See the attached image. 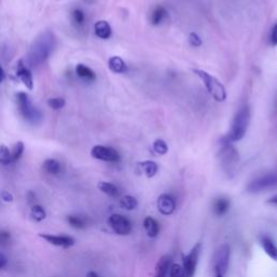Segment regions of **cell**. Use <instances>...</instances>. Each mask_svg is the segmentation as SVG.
I'll use <instances>...</instances> for the list:
<instances>
[{
  "label": "cell",
  "instance_id": "1",
  "mask_svg": "<svg viewBox=\"0 0 277 277\" xmlns=\"http://www.w3.org/2000/svg\"><path fill=\"white\" fill-rule=\"evenodd\" d=\"M56 44V39L53 34L44 32L38 36L33 42L28 53V62L32 66H38L44 63L50 57L53 47Z\"/></svg>",
  "mask_w": 277,
  "mask_h": 277
},
{
  "label": "cell",
  "instance_id": "2",
  "mask_svg": "<svg viewBox=\"0 0 277 277\" xmlns=\"http://www.w3.org/2000/svg\"><path fill=\"white\" fill-rule=\"evenodd\" d=\"M250 109L248 105H244L241 107L235 115V117L232 122V127H230L229 132L226 136L223 138V141H226L228 143H234L242 140L245 136L246 132L248 130V126L250 122Z\"/></svg>",
  "mask_w": 277,
  "mask_h": 277
},
{
  "label": "cell",
  "instance_id": "3",
  "mask_svg": "<svg viewBox=\"0 0 277 277\" xmlns=\"http://www.w3.org/2000/svg\"><path fill=\"white\" fill-rule=\"evenodd\" d=\"M15 100H17L19 113L23 117V119L33 125L40 124L43 119V115L41 111L39 109H37V107L32 103L26 92H18V94L15 95Z\"/></svg>",
  "mask_w": 277,
  "mask_h": 277
},
{
  "label": "cell",
  "instance_id": "4",
  "mask_svg": "<svg viewBox=\"0 0 277 277\" xmlns=\"http://www.w3.org/2000/svg\"><path fill=\"white\" fill-rule=\"evenodd\" d=\"M193 73L202 79L203 83L205 84V87L208 91V94H209L215 100V101L217 102L225 101L227 98L226 89L224 87V84H223L218 78H215L214 76L204 71V69L194 68Z\"/></svg>",
  "mask_w": 277,
  "mask_h": 277
},
{
  "label": "cell",
  "instance_id": "5",
  "mask_svg": "<svg viewBox=\"0 0 277 277\" xmlns=\"http://www.w3.org/2000/svg\"><path fill=\"white\" fill-rule=\"evenodd\" d=\"M229 256L230 249L228 245H222L221 247L218 248L213 259V273H218L225 276L228 268Z\"/></svg>",
  "mask_w": 277,
  "mask_h": 277
},
{
  "label": "cell",
  "instance_id": "6",
  "mask_svg": "<svg viewBox=\"0 0 277 277\" xmlns=\"http://www.w3.org/2000/svg\"><path fill=\"white\" fill-rule=\"evenodd\" d=\"M277 187V173L265 174L263 176L253 180L247 187L248 193H260L266 190H270Z\"/></svg>",
  "mask_w": 277,
  "mask_h": 277
},
{
  "label": "cell",
  "instance_id": "7",
  "mask_svg": "<svg viewBox=\"0 0 277 277\" xmlns=\"http://www.w3.org/2000/svg\"><path fill=\"white\" fill-rule=\"evenodd\" d=\"M201 250H202V244L198 243L196 244L192 250L190 251L189 255L187 257H184L183 260V271L186 277H193L196 271L197 263H198V259L199 255H201Z\"/></svg>",
  "mask_w": 277,
  "mask_h": 277
},
{
  "label": "cell",
  "instance_id": "8",
  "mask_svg": "<svg viewBox=\"0 0 277 277\" xmlns=\"http://www.w3.org/2000/svg\"><path fill=\"white\" fill-rule=\"evenodd\" d=\"M91 156L98 159L106 161V163H117L120 159L119 153L110 146H103V145H96L91 150Z\"/></svg>",
  "mask_w": 277,
  "mask_h": 277
},
{
  "label": "cell",
  "instance_id": "9",
  "mask_svg": "<svg viewBox=\"0 0 277 277\" xmlns=\"http://www.w3.org/2000/svg\"><path fill=\"white\" fill-rule=\"evenodd\" d=\"M109 224L116 234L125 236L130 234L132 229L131 222H130L125 215L114 213L109 218Z\"/></svg>",
  "mask_w": 277,
  "mask_h": 277
},
{
  "label": "cell",
  "instance_id": "10",
  "mask_svg": "<svg viewBox=\"0 0 277 277\" xmlns=\"http://www.w3.org/2000/svg\"><path fill=\"white\" fill-rule=\"evenodd\" d=\"M221 159L222 164L226 168V170H230L238 161V154L236 150L233 148L232 143L226 141L222 142V150H221Z\"/></svg>",
  "mask_w": 277,
  "mask_h": 277
},
{
  "label": "cell",
  "instance_id": "11",
  "mask_svg": "<svg viewBox=\"0 0 277 277\" xmlns=\"http://www.w3.org/2000/svg\"><path fill=\"white\" fill-rule=\"evenodd\" d=\"M15 75H17L18 78L28 90L34 89V79H33L32 72L29 71V68L25 65L24 61L23 60L18 61L17 68H15Z\"/></svg>",
  "mask_w": 277,
  "mask_h": 277
},
{
  "label": "cell",
  "instance_id": "12",
  "mask_svg": "<svg viewBox=\"0 0 277 277\" xmlns=\"http://www.w3.org/2000/svg\"><path fill=\"white\" fill-rule=\"evenodd\" d=\"M39 237L44 240L47 243L58 246V247H63V248H69L74 246L75 240L72 236L68 235H53V234H39Z\"/></svg>",
  "mask_w": 277,
  "mask_h": 277
},
{
  "label": "cell",
  "instance_id": "13",
  "mask_svg": "<svg viewBox=\"0 0 277 277\" xmlns=\"http://www.w3.org/2000/svg\"><path fill=\"white\" fill-rule=\"evenodd\" d=\"M157 208L161 214L170 215L175 210V201L171 195L163 194L157 199Z\"/></svg>",
  "mask_w": 277,
  "mask_h": 277
},
{
  "label": "cell",
  "instance_id": "14",
  "mask_svg": "<svg viewBox=\"0 0 277 277\" xmlns=\"http://www.w3.org/2000/svg\"><path fill=\"white\" fill-rule=\"evenodd\" d=\"M95 34L100 39H110L112 37V27L110 23L105 20H100L95 24Z\"/></svg>",
  "mask_w": 277,
  "mask_h": 277
},
{
  "label": "cell",
  "instance_id": "15",
  "mask_svg": "<svg viewBox=\"0 0 277 277\" xmlns=\"http://www.w3.org/2000/svg\"><path fill=\"white\" fill-rule=\"evenodd\" d=\"M171 258L169 256L161 257L155 267V277H167L169 273V268H170Z\"/></svg>",
  "mask_w": 277,
  "mask_h": 277
},
{
  "label": "cell",
  "instance_id": "16",
  "mask_svg": "<svg viewBox=\"0 0 277 277\" xmlns=\"http://www.w3.org/2000/svg\"><path fill=\"white\" fill-rule=\"evenodd\" d=\"M109 68L115 74H125L127 72V64L120 57H112L109 60Z\"/></svg>",
  "mask_w": 277,
  "mask_h": 277
},
{
  "label": "cell",
  "instance_id": "17",
  "mask_svg": "<svg viewBox=\"0 0 277 277\" xmlns=\"http://www.w3.org/2000/svg\"><path fill=\"white\" fill-rule=\"evenodd\" d=\"M75 72L77 74V76L80 77L81 79L86 80V81H95L97 79V74L92 71V69L84 65V64H77L76 68H75Z\"/></svg>",
  "mask_w": 277,
  "mask_h": 277
},
{
  "label": "cell",
  "instance_id": "18",
  "mask_svg": "<svg viewBox=\"0 0 277 277\" xmlns=\"http://www.w3.org/2000/svg\"><path fill=\"white\" fill-rule=\"evenodd\" d=\"M261 246H262L263 250L268 257L274 261H277V247L272 241V238L268 236H263L261 238Z\"/></svg>",
  "mask_w": 277,
  "mask_h": 277
},
{
  "label": "cell",
  "instance_id": "19",
  "mask_svg": "<svg viewBox=\"0 0 277 277\" xmlns=\"http://www.w3.org/2000/svg\"><path fill=\"white\" fill-rule=\"evenodd\" d=\"M42 168L45 172L51 175H58L62 171V165L55 158L45 159L42 164Z\"/></svg>",
  "mask_w": 277,
  "mask_h": 277
},
{
  "label": "cell",
  "instance_id": "20",
  "mask_svg": "<svg viewBox=\"0 0 277 277\" xmlns=\"http://www.w3.org/2000/svg\"><path fill=\"white\" fill-rule=\"evenodd\" d=\"M229 206H230V203L227 198L220 197V198L215 199V201L213 202L212 209H213L214 214H217V215H219V217H221V215H224L228 211Z\"/></svg>",
  "mask_w": 277,
  "mask_h": 277
},
{
  "label": "cell",
  "instance_id": "21",
  "mask_svg": "<svg viewBox=\"0 0 277 277\" xmlns=\"http://www.w3.org/2000/svg\"><path fill=\"white\" fill-rule=\"evenodd\" d=\"M143 225L146 230V234L149 235V237H151V238L157 237V235L159 233V224L155 219H153L152 217H146L144 219Z\"/></svg>",
  "mask_w": 277,
  "mask_h": 277
},
{
  "label": "cell",
  "instance_id": "22",
  "mask_svg": "<svg viewBox=\"0 0 277 277\" xmlns=\"http://www.w3.org/2000/svg\"><path fill=\"white\" fill-rule=\"evenodd\" d=\"M98 189L110 197H118L120 194L119 189L115 184L106 181H101L98 183Z\"/></svg>",
  "mask_w": 277,
  "mask_h": 277
},
{
  "label": "cell",
  "instance_id": "23",
  "mask_svg": "<svg viewBox=\"0 0 277 277\" xmlns=\"http://www.w3.org/2000/svg\"><path fill=\"white\" fill-rule=\"evenodd\" d=\"M167 17V10L163 6H157L154 8L151 13V23L153 25H159Z\"/></svg>",
  "mask_w": 277,
  "mask_h": 277
},
{
  "label": "cell",
  "instance_id": "24",
  "mask_svg": "<svg viewBox=\"0 0 277 277\" xmlns=\"http://www.w3.org/2000/svg\"><path fill=\"white\" fill-rule=\"evenodd\" d=\"M140 167L148 178H153V176H155V174L158 171V165L155 163V161H152V160H146V161H143V163H140Z\"/></svg>",
  "mask_w": 277,
  "mask_h": 277
},
{
  "label": "cell",
  "instance_id": "25",
  "mask_svg": "<svg viewBox=\"0 0 277 277\" xmlns=\"http://www.w3.org/2000/svg\"><path fill=\"white\" fill-rule=\"evenodd\" d=\"M67 222L68 224L71 225L74 228H84L87 226V219L80 217V215H68L67 217Z\"/></svg>",
  "mask_w": 277,
  "mask_h": 277
},
{
  "label": "cell",
  "instance_id": "26",
  "mask_svg": "<svg viewBox=\"0 0 277 277\" xmlns=\"http://www.w3.org/2000/svg\"><path fill=\"white\" fill-rule=\"evenodd\" d=\"M120 206L126 210H133L137 207V201L135 197L131 195H126L124 197H121Z\"/></svg>",
  "mask_w": 277,
  "mask_h": 277
},
{
  "label": "cell",
  "instance_id": "27",
  "mask_svg": "<svg viewBox=\"0 0 277 277\" xmlns=\"http://www.w3.org/2000/svg\"><path fill=\"white\" fill-rule=\"evenodd\" d=\"M0 164L4 166L12 164L11 151L6 145H0Z\"/></svg>",
  "mask_w": 277,
  "mask_h": 277
},
{
  "label": "cell",
  "instance_id": "28",
  "mask_svg": "<svg viewBox=\"0 0 277 277\" xmlns=\"http://www.w3.org/2000/svg\"><path fill=\"white\" fill-rule=\"evenodd\" d=\"M45 210L43 209V207L40 205H34L32 207V210H30V217L33 218L36 222H40L45 219Z\"/></svg>",
  "mask_w": 277,
  "mask_h": 277
},
{
  "label": "cell",
  "instance_id": "29",
  "mask_svg": "<svg viewBox=\"0 0 277 277\" xmlns=\"http://www.w3.org/2000/svg\"><path fill=\"white\" fill-rule=\"evenodd\" d=\"M25 151V145L22 141H19L14 144L13 149L11 151V156H12V163H17L18 160L22 157L23 153Z\"/></svg>",
  "mask_w": 277,
  "mask_h": 277
},
{
  "label": "cell",
  "instance_id": "30",
  "mask_svg": "<svg viewBox=\"0 0 277 277\" xmlns=\"http://www.w3.org/2000/svg\"><path fill=\"white\" fill-rule=\"evenodd\" d=\"M153 151L155 152L157 155H165V154L168 153V145L164 140L157 138V140L154 141L153 143Z\"/></svg>",
  "mask_w": 277,
  "mask_h": 277
},
{
  "label": "cell",
  "instance_id": "31",
  "mask_svg": "<svg viewBox=\"0 0 277 277\" xmlns=\"http://www.w3.org/2000/svg\"><path fill=\"white\" fill-rule=\"evenodd\" d=\"M47 104L50 109L58 111V110L63 109V107L66 105V101L63 98H51L47 101Z\"/></svg>",
  "mask_w": 277,
  "mask_h": 277
},
{
  "label": "cell",
  "instance_id": "32",
  "mask_svg": "<svg viewBox=\"0 0 277 277\" xmlns=\"http://www.w3.org/2000/svg\"><path fill=\"white\" fill-rule=\"evenodd\" d=\"M72 20L77 26L83 25L84 20H86V15L81 9H74L72 11Z\"/></svg>",
  "mask_w": 277,
  "mask_h": 277
},
{
  "label": "cell",
  "instance_id": "33",
  "mask_svg": "<svg viewBox=\"0 0 277 277\" xmlns=\"http://www.w3.org/2000/svg\"><path fill=\"white\" fill-rule=\"evenodd\" d=\"M189 43L192 45V47H194V48H198V47H202V44H203V40H202V38L199 37L198 34L196 33H191L189 35Z\"/></svg>",
  "mask_w": 277,
  "mask_h": 277
},
{
  "label": "cell",
  "instance_id": "34",
  "mask_svg": "<svg viewBox=\"0 0 277 277\" xmlns=\"http://www.w3.org/2000/svg\"><path fill=\"white\" fill-rule=\"evenodd\" d=\"M169 277H186L184 275L183 267L180 264H172L170 266V272H169Z\"/></svg>",
  "mask_w": 277,
  "mask_h": 277
},
{
  "label": "cell",
  "instance_id": "35",
  "mask_svg": "<svg viewBox=\"0 0 277 277\" xmlns=\"http://www.w3.org/2000/svg\"><path fill=\"white\" fill-rule=\"evenodd\" d=\"M0 198L3 199L6 203H12L13 202V195L10 193L9 191H2L0 192Z\"/></svg>",
  "mask_w": 277,
  "mask_h": 277
},
{
  "label": "cell",
  "instance_id": "36",
  "mask_svg": "<svg viewBox=\"0 0 277 277\" xmlns=\"http://www.w3.org/2000/svg\"><path fill=\"white\" fill-rule=\"evenodd\" d=\"M11 235L9 232H6V230H0V244L5 245L10 241Z\"/></svg>",
  "mask_w": 277,
  "mask_h": 277
},
{
  "label": "cell",
  "instance_id": "37",
  "mask_svg": "<svg viewBox=\"0 0 277 277\" xmlns=\"http://www.w3.org/2000/svg\"><path fill=\"white\" fill-rule=\"evenodd\" d=\"M270 41H271L272 45H277V22L272 28L271 36H270Z\"/></svg>",
  "mask_w": 277,
  "mask_h": 277
},
{
  "label": "cell",
  "instance_id": "38",
  "mask_svg": "<svg viewBox=\"0 0 277 277\" xmlns=\"http://www.w3.org/2000/svg\"><path fill=\"white\" fill-rule=\"evenodd\" d=\"M26 197H27V202H28V204H34V203H35V201H36V195H35V193H34L33 191H28Z\"/></svg>",
  "mask_w": 277,
  "mask_h": 277
},
{
  "label": "cell",
  "instance_id": "39",
  "mask_svg": "<svg viewBox=\"0 0 277 277\" xmlns=\"http://www.w3.org/2000/svg\"><path fill=\"white\" fill-rule=\"evenodd\" d=\"M8 264V259L3 253H0V270L4 268Z\"/></svg>",
  "mask_w": 277,
  "mask_h": 277
},
{
  "label": "cell",
  "instance_id": "40",
  "mask_svg": "<svg viewBox=\"0 0 277 277\" xmlns=\"http://www.w3.org/2000/svg\"><path fill=\"white\" fill-rule=\"evenodd\" d=\"M5 78H6V74H5V71H4L2 64H0V83L5 80Z\"/></svg>",
  "mask_w": 277,
  "mask_h": 277
},
{
  "label": "cell",
  "instance_id": "41",
  "mask_svg": "<svg viewBox=\"0 0 277 277\" xmlns=\"http://www.w3.org/2000/svg\"><path fill=\"white\" fill-rule=\"evenodd\" d=\"M267 203H268V204H273V205L277 206V195L271 197V198L267 201Z\"/></svg>",
  "mask_w": 277,
  "mask_h": 277
},
{
  "label": "cell",
  "instance_id": "42",
  "mask_svg": "<svg viewBox=\"0 0 277 277\" xmlns=\"http://www.w3.org/2000/svg\"><path fill=\"white\" fill-rule=\"evenodd\" d=\"M86 277H99V275L96 272H94V271H90V272H88V274H87Z\"/></svg>",
  "mask_w": 277,
  "mask_h": 277
},
{
  "label": "cell",
  "instance_id": "43",
  "mask_svg": "<svg viewBox=\"0 0 277 277\" xmlns=\"http://www.w3.org/2000/svg\"><path fill=\"white\" fill-rule=\"evenodd\" d=\"M214 277H224V276L221 274H218V273H214Z\"/></svg>",
  "mask_w": 277,
  "mask_h": 277
}]
</instances>
